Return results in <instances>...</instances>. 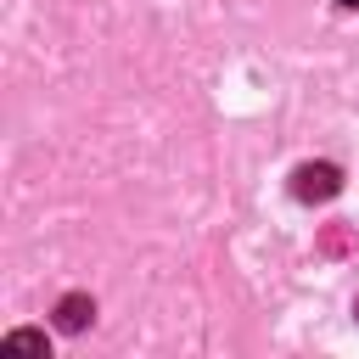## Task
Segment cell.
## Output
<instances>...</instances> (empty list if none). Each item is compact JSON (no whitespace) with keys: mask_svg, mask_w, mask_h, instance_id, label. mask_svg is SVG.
Instances as JSON below:
<instances>
[{"mask_svg":"<svg viewBox=\"0 0 359 359\" xmlns=\"http://www.w3.org/2000/svg\"><path fill=\"white\" fill-rule=\"evenodd\" d=\"M337 191H342V168L337 163H303L292 174V196L297 202H331Z\"/></svg>","mask_w":359,"mask_h":359,"instance_id":"obj_1","label":"cell"},{"mask_svg":"<svg viewBox=\"0 0 359 359\" xmlns=\"http://www.w3.org/2000/svg\"><path fill=\"white\" fill-rule=\"evenodd\" d=\"M90 320H95V297H90V292H67V297L56 303V325H62V331H84Z\"/></svg>","mask_w":359,"mask_h":359,"instance_id":"obj_2","label":"cell"},{"mask_svg":"<svg viewBox=\"0 0 359 359\" xmlns=\"http://www.w3.org/2000/svg\"><path fill=\"white\" fill-rule=\"evenodd\" d=\"M6 348H11V353H45V331H11Z\"/></svg>","mask_w":359,"mask_h":359,"instance_id":"obj_3","label":"cell"},{"mask_svg":"<svg viewBox=\"0 0 359 359\" xmlns=\"http://www.w3.org/2000/svg\"><path fill=\"white\" fill-rule=\"evenodd\" d=\"M337 6H348V11H359V0H337Z\"/></svg>","mask_w":359,"mask_h":359,"instance_id":"obj_4","label":"cell"}]
</instances>
